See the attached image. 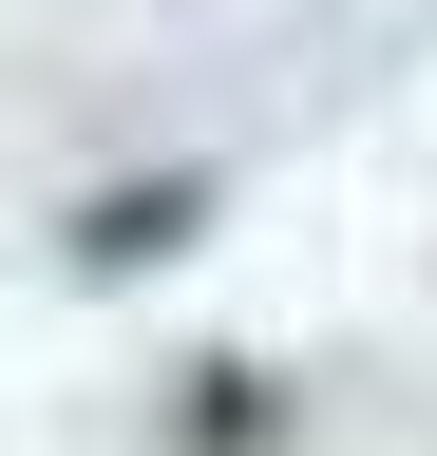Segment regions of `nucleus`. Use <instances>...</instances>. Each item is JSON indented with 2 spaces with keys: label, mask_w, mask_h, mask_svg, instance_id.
Instances as JSON below:
<instances>
[{
  "label": "nucleus",
  "mask_w": 437,
  "mask_h": 456,
  "mask_svg": "<svg viewBox=\"0 0 437 456\" xmlns=\"http://www.w3.org/2000/svg\"><path fill=\"white\" fill-rule=\"evenodd\" d=\"M190 228H209V171H115V191H77L58 266H77V285H134V266H172Z\"/></svg>",
  "instance_id": "1"
},
{
  "label": "nucleus",
  "mask_w": 437,
  "mask_h": 456,
  "mask_svg": "<svg viewBox=\"0 0 437 456\" xmlns=\"http://www.w3.org/2000/svg\"><path fill=\"white\" fill-rule=\"evenodd\" d=\"M266 437H286L266 362H209V380H190V456H266Z\"/></svg>",
  "instance_id": "2"
}]
</instances>
